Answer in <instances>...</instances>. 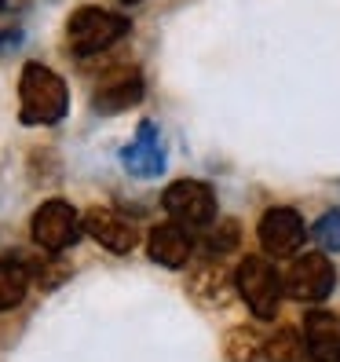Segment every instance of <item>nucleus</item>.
Masks as SVG:
<instances>
[{"mask_svg": "<svg viewBox=\"0 0 340 362\" xmlns=\"http://www.w3.org/2000/svg\"><path fill=\"white\" fill-rule=\"evenodd\" d=\"M304 351L311 362H340V315L326 308H311L304 315Z\"/></svg>", "mask_w": 340, "mask_h": 362, "instance_id": "9", "label": "nucleus"}, {"mask_svg": "<svg viewBox=\"0 0 340 362\" xmlns=\"http://www.w3.org/2000/svg\"><path fill=\"white\" fill-rule=\"evenodd\" d=\"M165 139L158 132V124L154 121H143L132 143L121 151V165H124V173L136 176V180H158L165 173Z\"/></svg>", "mask_w": 340, "mask_h": 362, "instance_id": "8", "label": "nucleus"}, {"mask_svg": "<svg viewBox=\"0 0 340 362\" xmlns=\"http://www.w3.org/2000/svg\"><path fill=\"white\" fill-rule=\"evenodd\" d=\"M81 234H84V216L62 198H48L45 205H37L33 220H30V238L45 252H52V257L77 245Z\"/></svg>", "mask_w": 340, "mask_h": 362, "instance_id": "5", "label": "nucleus"}, {"mask_svg": "<svg viewBox=\"0 0 340 362\" xmlns=\"http://www.w3.org/2000/svg\"><path fill=\"white\" fill-rule=\"evenodd\" d=\"M257 238H260V249L267 260H289L304 249L307 242V223L296 209L289 205H271L260 223H257Z\"/></svg>", "mask_w": 340, "mask_h": 362, "instance_id": "6", "label": "nucleus"}, {"mask_svg": "<svg viewBox=\"0 0 340 362\" xmlns=\"http://www.w3.org/2000/svg\"><path fill=\"white\" fill-rule=\"evenodd\" d=\"M264 355L271 362H300L307 351H304V337L296 333L293 326H282V329H274L267 340H264Z\"/></svg>", "mask_w": 340, "mask_h": 362, "instance_id": "14", "label": "nucleus"}, {"mask_svg": "<svg viewBox=\"0 0 340 362\" xmlns=\"http://www.w3.org/2000/svg\"><path fill=\"white\" fill-rule=\"evenodd\" d=\"M282 289H286L289 300L318 308L322 300H329V293L336 289V267L322 249L318 252H296L293 264L282 274Z\"/></svg>", "mask_w": 340, "mask_h": 362, "instance_id": "3", "label": "nucleus"}, {"mask_svg": "<svg viewBox=\"0 0 340 362\" xmlns=\"http://www.w3.org/2000/svg\"><path fill=\"white\" fill-rule=\"evenodd\" d=\"M0 8H4V0H0Z\"/></svg>", "mask_w": 340, "mask_h": 362, "instance_id": "20", "label": "nucleus"}, {"mask_svg": "<svg viewBox=\"0 0 340 362\" xmlns=\"http://www.w3.org/2000/svg\"><path fill=\"white\" fill-rule=\"evenodd\" d=\"M129 30H132L129 15L84 4L66 18V48L77 59H92V55H102L106 48H114L117 40H124Z\"/></svg>", "mask_w": 340, "mask_h": 362, "instance_id": "2", "label": "nucleus"}, {"mask_svg": "<svg viewBox=\"0 0 340 362\" xmlns=\"http://www.w3.org/2000/svg\"><path fill=\"white\" fill-rule=\"evenodd\" d=\"M84 234H92L106 252H117V257L132 252L136 242H139L136 227L129 220H121L117 212H110V209H88L84 212Z\"/></svg>", "mask_w": 340, "mask_h": 362, "instance_id": "11", "label": "nucleus"}, {"mask_svg": "<svg viewBox=\"0 0 340 362\" xmlns=\"http://www.w3.org/2000/svg\"><path fill=\"white\" fill-rule=\"evenodd\" d=\"M143 99V77L139 70H117L110 74L92 95V110L95 114H124Z\"/></svg>", "mask_w": 340, "mask_h": 362, "instance_id": "12", "label": "nucleus"}, {"mask_svg": "<svg viewBox=\"0 0 340 362\" xmlns=\"http://www.w3.org/2000/svg\"><path fill=\"white\" fill-rule=\"evenodd\" d=\"M264 344L257 337H252V329H245V326H235L227 333V340H223V355H227V362H257V351H260Z\"/></svg>", "mask_w": 340, "mask_h": 362, "instance_id": "15", "label": "nucleus"}, {"mask_svg": "<svg viewBox=\"0 0 340 362\" xmlns=\"http://www.w3.org/2000/svg\"><path fill=\"white\" fill-rule=\"evenodd\" d=\"M190 252H194V242H190V230L176 220L168 223H158L151 230V238H146V257H151L154 264L168 267V271H180L187 267Z\"/></svg>", "mask_w": 340, "mask_h": 362, "instance_id": "10", "label": "nucleus"}, {"mask_svg": "<svg viewBox=\"0 0 340 362\" xmlns=\"http://www.w3.org/2000/svg\"><path fill=\"white\" fill-rule=\"evenodd\" d=\"M235 289L245 300V308L252 311V318L271 322L279 315L282 304V274L271 267L267 257H245L235 271Z\"/></svg>", "mask_w": 340, "mask_h": 362, "instance_id": "4", "label": "nucleus"}, {"mask_svg": "<svg viewBox=\"0 0 340 362\" xmlns=\"http://www.w3.org/2000/svg\"><path fill=\"white\" fill-rule=\"evenodd\" d=\"M70 114V88L45 62H26L18 74V121L30 129H48Z\"/></svg>", "mask_w": 340, "mask_h": 362, "instance_id": "1", "label": "nucleus"}, {"mask_svg": "<svg viewBox=\"0 0 340 362\" xmlns=\"http://www.w3.org/2000/svg\"><path fill=\"white\" fill-rule=\"evenodd\" d=\"M311 238L322 252H340V209L326 212V216H318L315 227H311Z\"/></svg>", "mask_w": 340, "mask_h": 362, "instance_id": "16", "label": "nucleus"}, {"mask_svg": "<svg viewBox=\"0 0 340 362\" xmlns=\"http://www.w3.org/2000/svg\"><path fill=\"white\" fill-rule=\"evenodd\" d=\"M18 45H23V30H0V55L15 52Z\"/></svg>", "mask_w": 340, "mask_h": 362, "instance_id": "18", "label": "nucleus"}, {"mask_svg": "<svg viewBox=\"0 0 340 362\" xmlns=\"http://www.w3.org/2000/svg\"><path fill=\"white\" fill-rule=\"evenodd\" d=\"M235 245H238V223L235 220H227L223 227H216V230H212V238H209V252H216V257H220V252H230Z\"/></svg>", "mask_w": 340, "mask_h": 362, "instance_id": "17", "label": "nucleus"}, {"mask_svg": "<svg viewBox=\"0 0 340 362\" xmlns=\"http://www.w3.org/2000/svg\"><path fill=\"white\" fill-rule=\"evenodd\" d=\"M30 289V271L18 257H0V315L18 308Z\"/></svg>", "mask_w": 340, "mask_h": 362, "instance_id": "13", "label": "nucleus"}, {"mask_svg": "<svg viewBox=\"0 0 340 362\" xmlns=\"http://www.w3.org/2000/svg\"><path fill=\"white\" fill-rule=\"evenodd\" d=\"M161 205L165 212L172 216L176 223H183L187 230L190 227H209L216 220V190H212L205 180H176L165 187L161 194Z\"/></svg>", "mask_w": 340, "mask_h": 362, "instance_id": "7", "label": "nucleus"}, {"mask_svg": "<svg viewBox=\"0 0 340 362\" xmlns=\"http://www.w3.org/2000/svg\"><path fill=\"white\" fill-rule=\"evenodd\" d=\"M121 4H139V0H121Z\"/></svg>", "mask_w": 340, "mask_h": 362, "instance_id": "19", "label": "nucleus"}]
</instances>
